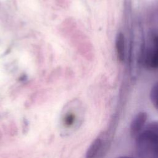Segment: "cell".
<instances>
[{
	"label": "cell",
	"mask_w": 158,
	"mask_h": 158,
	"mask_svg": "<svg viewBox=\"0 0 158 158\" xmlns=\"http://www.w3.org/2000/svg\"><path fill=\"white\" fill-rule=\"evenodd\" d=\"M75 115L73 114H68L64 118V123L67 126L72 125L75 121Z\"/></svg>",
	"instance_id": "52a82bcc"
},
{
	"label": "cell",
	"mask_w": 158,
	"mask_h": 158,
	"mask_svg": "<svg viewBox=\"0 0 158 158\" xmlns=\"http://www.w3.org/2000/svg\"><path fill=\"white\" fill-rule=\"evenodd\" d=\"M115 46L118 60L120 62H124L126 55L125 38L124 34L121 31L118 32L116 35L115 40Z\"/></svg>",
	"instance_id": "277c9868"
},
{
	"label": "cell",
	"mask_w": 158,
	"mask_h": 158,
	"mask_svg": "<svg viewBox=\"0 0 158 158\" xmlns=\"http://www.w3.org/2000/svg\"><path fill=\"white\" fill-rule=\"evenodd\" d=\"M135 149L140 158H158V121L149 123L138 135Z\"/></svg>",
	"instance_id": "6da1fadb"
},
{
	"label": "cell",
	"mask_w": 158,
	"mask_h": 158,
	"mask_svg": "<svg viewBox=\"0 0 158 158\" xmlns=\"http://www.w3.org/2000/svg\"><path fill=\"white\" fill-rule=\"evenodd\" d=\"M102 145V141L101 138L95 139L93 143L91 144L89 147L88 148L86 153V158H94L95 157L100 149H101Z\"/></svg>",
	"instance_id": "5b68a950"
},
{
	"label": "cell",
	"mask_w": 158,
	"mask_h": 158,
	"mask_svg": "<svg viewBox=\"0 0 158 158\" xmlns=\"http://www.w3.org/2000/svg\"><path fill=\"white\" fill-rule=\"evenodd\" d=\"M118 158H132V157H128V156H122V157H118Z\"/></svg>",
	"instance_id": "ba28073f"
},
{
	"label": "cell",
	"mask_w": 158,
	"mask_h": 158,
	"mask_svg": "<svg viewBox=\"0 0 158 158\" xmlns=\"http://www.w3.org/2000/svg\"><path fill=\"white\" fill-rule=\"evenodd\" d=\"M145 64L151 69H158V32H154L151 35V45L146 52Z\"/></svg>",
	"instance_id": "7a4b0ae2"
},
{
	"label": "cell",
	"mask_w": 158,
	"mask_h": 158,
	"mask_svg": "<svg viewBox=\"0 0 158 158\" xmlns=\"http://www.w3.org/2000/svg\"><path fill=\"white\" fill-rule=\"evenodd\" d=\"M149 96L152 105L158 110V81L152 85Z\"/></svg>",
	"instance_id": "8992f818"
},
{
	"label": "cell",
	"mask_w": 158,
	"mask_h": 158,
	"mask_svg": "<svg viewBox=\"0 0 158 158\" xmlns=\"http://www.w3.org/2000/svg\"><path fill=\"white\" fill-rule=\"evenodd\" d=\"M148 114L145 112H138L132 119L130 126V133L133 138H136L146 126Z\"/></svg>",
	"instance_id": "3957f363"
}]
</instances>
